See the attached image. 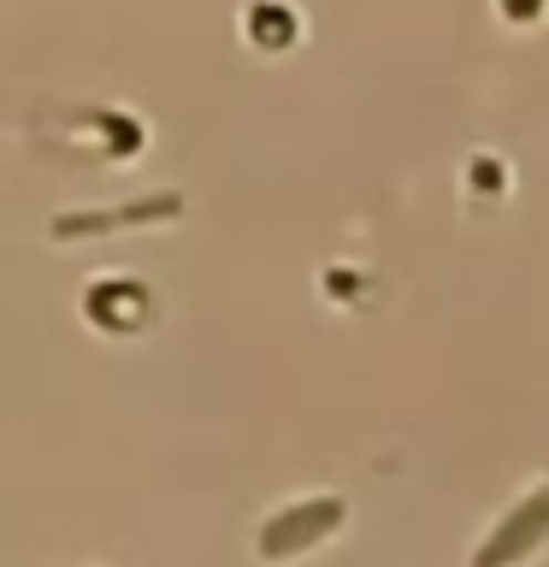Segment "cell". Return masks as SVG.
<instances>
[{
	"mask_svg": "<svg viewBox=\"0 0 549 567\" xmlns=\"http://www.w3.org/2000/svg\"><path fill=\"white\" fill-rule=\"evenodd\" d=\"M336 526H343V503H336V496H308V503L283 508V514H272V520L260 526V556L266 561L296 556V549L331 538Z\"/></svg>",
	"mask_w": 549,
	"mask_h": 567,
	"instance_id": "1",
	"label": "cell"
},
{
	"mask_svg": "<svg viewBox=\"0 0 549 567\" xmlns=\"http://www.w3.org/2000/svg\"><path fill=\"white\" fill-rule=\"evenodd\" d=\"M543 532H549V485L531 496V503H520L503 526L490 532V544L473 556V567H508L514 556H526L531 538H543Z\"/></svg>",
	"mask_w": 549,
	"mask_h": 567,
	"instance_id": "2",
	"label": "cell"
},
{
	"mask_svg": "<svg viewBox=\"0 0 549 567\" xmlns=\"http://www.w3.org/2000/svg\"><path fill=\"white\" fill-rule=\"evenodd\" d=\"M83 308H89V319H101L106 331H131L136 313L148 308V296H142V284H131V278H106V284L89 290Z\"/></svg>",
	"mask_w": 549,
	"mask_h": 567,
	"instance_id": "3",
	"label": "cell"
},
{
	"mask_svg": "<svg viewBox=\"0 0 549 567\" xmlns=\"http://www.w3.org/2000/svg\"><path fill=\"white\" fill-rule=\"evenodd\" d=\"M248 35H255L260 48H283L296 35V12L283 7V0H255V7H248Z\"/></svg>",
	"mask_w": 549,
	"mask_h": 567,
	"instance_id": "4",
	"label": "cell"
},
{
	"mask_svg": "<svg viewBox=\"0 0 549 567\" xmlns=\"http://www.w3.org/2000/svg\"><path fill=\"white\" fill-rule=\"evenodd\" d=\"M473 177L485 184V195H496V189H503V166H496V159H485V154H478V159H467V184H473Z\"/></svg>",
	"mask_w": 549,
	"mask_h": 567,
	"instance_id": "5",
	"label": "cell"
},
{
	"mask_svg": "<svg viewBox=\"0 0 549 567\" xmlns=\"http://www.w3.org/2000/svg\"><path fill=\"white\" fill-rule=\"evenodd\" d=\"M538 12H543V0H503V18H514V24H531Z\"/></svg>",
	"mask_w": 549,
	"mask_h": 567,
	"instance_id": "6",
	"label": "cell"
}]
</instances>
